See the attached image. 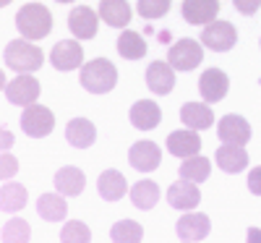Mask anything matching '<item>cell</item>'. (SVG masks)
Listing matches in <instances>:
<instances>
[{
  "instance_id": "7c38bea8",
  "label": "cell",
  "mask_w": 261,
  "mask_h": 243,
  "mask_svg": "<svg viewBox=\"0 0 261 243\" xmlns=\"http://www.w3.org/2000/svg\"><path fill=\"white\" fill-rule=\"evenodd\" d=\"M220 13V0H183L180 16L193 27H206L212 21H217Z\"/></svg>"
},
{
  "instance_id": "7a4b0ae2",
  "label": "cell",
  "mask_w": 261,
  "mask_h": 243,
  "mask_svg": "<svg viewBox=\"0 0 261 243\" xmlns=\"http://www.w3.org/2000/svg\"><path fill=\"white\" fill-rule=\"evenodd\" d=\"M16 29L21 37L39 42L53 32V16L42 3H27L16 13Z\"/></svg>"
},
{
  "instance_id": "cb8c5ba5",
  "label": "cell",
  "mask_w": 261,
  "mask_h": 243,
  "mask_svg": "<svg viewBox=\"0 0 261 243\" xmlns=\"http://www.w3.org/2000/svg\"><path fill=\"white\" fill-rule=\"evenodd\" d=\"M37 214L45 220V223H60L68 214V204H65L63 193H42L37 199Z\"/></svg>"
},
{
  "instance_id": "ac0fdd59",
  "label": "cell",
  "mask_w": 261,
  "mask_h": 243,
  "mask_svg": "<svg viewBox=\"0 0 261 243\" xmlns=\"http://www.w3.org/2000/svg\"><path fill=\"white\" fill-rule=\"evenodd\" d=\"M130 126L139 128V131H151V128H157L160 120H162V113H160V105L154 100H139L134 102V107H130Z\"/></svg>"
},
{
  "instance_id": "d590c367",
  "label": "cell",
  "mask_w": 261,
  "mask_h": 243,
  "mask_svg": "<svg viewBox=\"0 0 261 243\" xmlns=\"http://www.w3.org/2000/svg\"><path fill=\"white\" fill-rule=\"evenodd\" d=\"M18 170V162L11 157V154H3V181L13 178V173Z\"/></svg>"
},
{
  "instance_id": "484cf974",
  "label": "cell",
  "mask_w": 261,
  "mask_h": 243,
  "mask_svg": "<svg viewBox=\"0 0 261 243\" xmlns=\"http://www.w3.org/2000/svg\"><path fill=\"white\" fill-rule=\"evenodd\" d=\"M180 178H188L193 183H204L209 175H212V162L201 154H193V157H186L180 162V170H178Z\"/></svg>"
},
{
  "instance_id": "836d02e7",
  "label": "cell",
  "mask_w": 261,
  "mask_h": 243,
  "mask_svg": "<svg viewBox=\"0 0 261 243\" xmlns=\"http://www.w3.org/2000/svg\"><path fill=\"white\" fill-rule=\"evenodd\" d=\"M232 6L238 8V13L243 16H253L261 8V0H232Z\"/></svg>"
},
{
  "instance_id": "52a82bcc",
  "label": "cell",
  "mask_w": 261,
  "mask_h": 243,
  "mask_svg": "<svg viewBox=\"0 0 261 243\" xmlns=\"http://www.w3.org/2000/svg\"><path fill=\"white\" fill-rule=\"evenodd\" d=\"M3 94L11 105H18V107H29L37 102L39 97V81L32 76V74H18L13 81H6L3 86Z\"/></svg>"
},
{
  "instance_id": "83f0119b",
  "label": "cell",
  "mask_w": 261,
  "mask_h": 243,
  "mask_svg": "<svg viewBox=\"0 0 261 243\" xmlns=\"http://www.w3.org/2000/svg\"><path fill=\"white\" fill-rule=\"evenodd\" d=\"M130 202L136 209H151L160 202V186L154 181H139L130 188Z\"/></svg>"
},
{
  "instance_id": "74e56055",
  "label": "cell",
  "mask_w": 261,
  "mask_h": 243,
  "mask_svg": "<svg viewBox=\"0 0 261 243\" xmlns=\"http://www.w3.org/2000/svg\"><path fill=\"white\" fill-rule=\"evenodd\" d=\"M55 3H73V0H55Z\"/></svg>"
},
{
  "instance_id": "5b68a950",
  "label": "cell",
  "mask_w": 261,
  "mask_h": 243,
  "mask_svg": "<svg viewBox=\"0 0 261 243\" xmlns=\"http://www.w3.org/2000/svg\"><path fill=\"white\" fill-rule=\"evenodd\" d=\"M55 128V115L50 113V107L45 105H29L21 113V131L32 139H45L50 131Z\"/></svg>"
},
{
  "instance_id": "8d00e7d4",
  "label": "cell",
  "mask_w": 261,
  "mask_h": 243,
  "mask_svg": "<svg viewBox=\"0 0 261 243\" xmlns=\"http://www.w3.org/2000/svg\"><path fill=\"white\" fill-rule=\"evenodd\" d=\"M3 147H6V149L11 147V131H3Z\"/></svg>"
},
{
  "instance_id": "9a60e30c",
  "label": "cell",
  "mask_w": 261,
  "mask_h": 243,
  "mask_svg": "<svg viewBox=\"0 0 261 243\" xmlns=\"http://www.w3.org/2000/svg\"><path fill=\"white\" fill-rule=\"evenodd\" d=\"M217 136L222 144H241L246 147L251 141V126L243 115H225L217 123Z\"/></svg>"
},
{
  "instance_id": "603a6c76",
  "label": "cell",
  "mask_w": 261,
  "mask_h": 243,
  "mask_svg": "<svg viewBox=\"0 0 261 243\" xmlns=\"http://www.w3.org/2000/svg\"><path fill=\"white\" fill-rule=\"evenodd\" d=\"M99 18L107 27L123 29L130 24V6L128 0H99Z\"/></svg>"
},
{
  "instance_id": "d4e9b609",
  "label": "cell",
  "mask_w": 261,
  "mask_h": 243,
  "mask_svg": "<svg viewBox=\"0 0 261 243\" xmlns=\"http://www.w3.org/2000/svg\"><path fill=\"white\" fill-rule=\"evenodd\" d=\"M53 181H55V188L63 196H79L84 191V186H86V175L79 167H73V165H65V167H60L55 173Z\"/></svg>"
},
{
  "instance_id": "277c9868",
  "label": "cell",
  "mask_w": 261,
  "mask_h": 243,
  "mask_svg": "<svg viewBox=\"0 0 261 243\" xmlns=\"http://www.w3.org/2000/svg\"><path fill=\"white\" fill-rule=\"evenodd\" d=\"M201 58H204L201 42L186 39V37L178 39V42H172L170 50H167V63H170L175 71H193V68H199Z\"/></svg>"
},
{
  "instance_id": "2e32d148",
  "label": "cell",
  "mask_w": 261,
  "mask_h": 243,
  "mask_svg": "<svg viewBox=\"0 0 261 243\" xmlns=\"http://www.w3.org/2000/svg\"><path fill=\"white\" fill-rule=\"evenodd\" d=\"M201 149V136L196 128H180V131H172L167 136V152L172 157H193V154H199Z\"/></svg>"
},
{
  "instance_id": "ffe728a7",
  "label": "cell",
  "mask_w": 261,
  "mask_h": 243,
  "mask_svg": "<svg viewBox=\"0 0 261 243\" xmlns=\"http://www.w3.org/2000/svg\"><path fill=\"white\" fill-rule=\"evenodd\" d=\"M97 191L99 196L105 199V202H118V199H123L128 191V183H125V175L120 170H105L99 173V178H97Z\"/></svg>"
},
{
  "instance_id": "ba28073f",
  "label": "cell",
  "mask_w": 261,
  "mask_h": 243,
  "mask_svg": "<svg viewBox=\"0 0 261 243\" xmlns=\"http://www.w3.org/2000/svg\"><path fill=\"white\" fill-rule=\"evenodd\" d=\"M227 89H230V79H227V74H225L222 68H206V71L199 76V94H201V100L209 102V105L225 100Z\"/></svg>"
},
{
  "instance_id": "1f68e13d",
  "label": "cell",
  "mask_w": 261,
  "mask_h": 243,
  "mask_svg": "<svg viewBox=\"0 0 261 243\" xmlns=\"http://www.w3.org/2000/svg\"><path fill=\"white\" fill-rule=\"evenodd\" d=\"M60 240H92V230L86 228L84 223H79V220H71V223H65L63 230H60Z\"/></svg>"
},
{
  "instance_id": "d6a6232c",
  "label": "cell",
  "mask_w": 261,
  "mask_h": 243,
  "mask_svg": "<svg viewBox=\"0 0 261 243\" xmlns=\"http://www.w3.org/2000/svg\"><path fill=\"white\" fill-rule=\"evenodd\" d=\"M3 240H29V225L24 220H6Z\"/></svg>"
},
{
  "instance_id": "8fae6325",
  "label": "cell",
  "mask_w": 261,
  "mask_h": 243,
  "mask_svg": "<svg viewBox=\"0 0 261 243\" xmlns=\"http://www.w3.org/2000/svg\"><path fill=\"white\" fill-rule=\"evenodd\" d=\"M50 63L55 71H76L79 65H84V50L76 39H63L53 47Z\"/></svg>"
},
{
  "instance_id": "f1b7e54d",
  "label": "cell",
  "mask_w": 261,
  "mask_h": 243,
  "mask_svg": "<svg viewBox=\"0 0 261 243\" xmlns=\"http://www.w3.org/2000/svg\"><path fill=\"white\" fill-rule=\"evenodd\" d=\"M0 196H3V199H0L3 212H21L27 207V188L21 183H6Z\"/></svg>"
},
{
  "instance_id": "4fadbf2b",
  "label": "cell",
  "mask_w": 261,
  "mask_h": 243,
  "mask_svg": "<svg viewBox=\"0 0 261 243\" xmlns=\"http://www.w3.org/2000/svg\"><path fill=\"white\" fill-rule=\"evenodd\" d=\"M128 162L139 173H151V170L160 167L162 152H160V147L154 141H136L134 147L128 149Z\"/></svg>"
},
{
  "instance_id": "e575fe53",
  "label": "cell",
  "mask_w": 261,
  "mask_h": 243,
  "mask_svg": "<svg viewBox=\"0 0 261 243\" xmlns=\"http://www.w3.org/2000/svg\"><path fill=\"white\" fill-rule=\"evenodd\" d=\"M248 191L253 196H261V165L251 167V173H248Z\"/></svg>"
},
{
  "instance_id": "f546056e",
  "label": "cell",
  "mask_w": 261,
  "mask_h": 243,
  "mask_svg": "<svg viewBox=\"0 0 261 243\" xmlns=\"http://www.w3.org/2000/svg\"><path fill=\"white\" fill-rule=\"evenodd\" d=\"M110 238H113V240L134 243V240H141V238H144V228H141L139 223H134V220H120V223L113 225Z\"/></svg>"
},
{
  "instance_id": "30bf717a",
  "label": "cell",
  "mask_w": 261,
  "mask_h": 243,
  "mask_svg": "<svg viewBox=\"0 0 261 243\" xmlns=\"http://www.w3.org/2000/svg\"><path fill=\"white\" fill-rule=\"evenodd\" d=\"M146 86H149V92L151 94H157V97H165L170 94L172 89H175V68L165 60H154V63H149V68H146Z\"/></svg>"
},
{
  "instance_id": "8992f818",
  "label": "cell",
  "mask_w": 261,
  "mask_h": 243,
  "mask_svg": "<svg viewBox=\"0 0 261 243\" xmlns=\"http://www.w3.org/2000/svg\"><path fill=\"white\" fill-rule=\"evenodd\" d=\"M238 42V32L230 21H212L201 32V45L212 53H227L235 47Z\"/></svg>"
},
{
  "instance_id": "5bb4252c",
  "label": "cell",
  "mask_w": 261,
  "mask_h": 243,
  "mask_svg": "<svg viewBox=\"0 0 261 243\" xmlns=\"http://www.w3.org/2000/svg\"><path fill=\"white\" fill-rule=\"evenodd\" d=\"M97 24H99V16L89 6H76L68 16V32L76 39H94L97 37Z\"/></svg>"
},
{
  "instance_id": "f35d334b",
  "label": "cell",
  "mask_w": 261,
  "mask_h": 243,
  "mask_svg": "<svg viewBox=\"0 0 261 243\" xmlns=\"http://www.w3.org/2000/svg\"><path fill=\"white\" fill-rule=\"evenodd\" d=\"M8 3H11V0H3V6H8Z\"/></svg>"
},
{
  "instance_id": "9c48e42d",
  "label": "cell",
  "mask_w": 261,
  "mask_h": 243,
  "mask_svg": "<svg viewBox=\"0 0 261 243\" xmlns=\"http://www.w3.org/2000/svg\"><path fill=\"white\" fill-rule=\"evenodd\" d=\"M201 202V193H199V183H193L188 178H180L178 183H172L167 188V204L172 209H180V212H191L196 209Z\"/></svg>"
},
{
  "instance_id": "d6986e66",
  "label": "cell",
  "mask_w": 261,
  "mask_h": 243,
  "mask_svg": "<svg viewBox=\"0 0 261 243\" xmlns=\"http://www.w3.org/2000/svg\"><path fill=\"white\" fill-rule=\"evenodd\" d=\"M214 160H217V165H220L222 173L235 175V173H243V170H246V165H248V152H246L241 144H222L220 149H217Z\"/></svg>"
},
{
  "instance_id": "4316f807",
  "label": "cell",
  "mask_w": 261,
  "mask_h": 243,
  "mask_svg": "<svg viewBox=\"0 0 261 243\" xmlns=\"http://www.w3.org/2000/svg\"><path fill=\"white\" fill-rule=\"evenodd\" d=\"M118 55L125 60H141L146 55V42L139 32H123L118 37Z\"/></svg>"
},
{
  "instance_id": "6da1fadb",
  "label": "cell",
  "mask_w": 261,
  "mask_h": 243,
  "mask_svg": "<svg viewBox=\"0 0 261 243\" xmlns=\"http://www.w3.org/2000/svg\"><path fill=\"white\" fill-rule=\"evenodd\" d=\"M115 84H118V68L110 60L94 58L81 65V86L89 94H107L115 89Z\"/></svg>"
},
{
  "instance_id": "7402d4cb",
  "label": "cell",
  "mask_w": 261,
  "mask_h": 243,
  "mask_svg": "<svg viewBox=\"0 0 261 243\" xmlns=\"http://www.w3.org/2000/svg\"><path fill=\"white\" fill-rule=\"evenodd\" d=\"M180 120L183 126L188 128H196V131H206L214 126V113L209 110V102H186L180 107Z\"/></svg>"
},
{
  "instance_id": "44dd1931",
  "label": "cell",
  "mask_w": 261,
  "mask_h": 243,
  "mask_svg": "<svg viewBox=\"0 0 261 243\" xmlns=\"http://www.w3.org/2000/svg\"><path fill=\"white\" fill-rule=\"evenodd\" d=\"M65 139H68V144L76 147V149H89L97 141V128L86 118H73L65 126Z\"/></svg>"
},
{
  "instance_id": "e0dca14e",
  "label": "cell",
  "mask_w": 261,
  "mask_h": 243,
  "mask_svg": "<svg viewBox=\"0 0 261 243\" xmlns=\"http://www.w3.org/2000/svg\"><path fill=\"white\" fill-rule=\"evenodd\" d=\"M175 233L180 240H204L212 233V220L206 214H199V212H188L178 220Z\"/></svg>"
},
{
  "instance_id": "4dcf8cb0",
  "label": "cell",
  "mask_w": 261,
  "mask_h": 243,
  "mask_svg": "<svg viewBox=\"0 0 261 243\" xmlns=\"http://www.w3.org/2000/svg\"><path fill=\"white\" fill-rule=\"evenodd\" d=\"M139 16L146 18V21H154V18H162L167 11H170V0H139Z\"/></svg>"
},
{
  "instance_id": "3957f363",
  "label": "cell",
  "mask_w": 261,
  "mask_h": 243,
  "mask_svg": "<svg viewBox=\"0 0 261 243\" xmlns=\"http://www.w3.org/2000/svg\"><path fill=\"white\" fill-rule=\"evenodd\" d=\"M3 60L11 71L16 74H34L42 68V63H45V55L37 45H32V39H13L6 45L3 50Z\"/></svg>"
}]
</instances>
